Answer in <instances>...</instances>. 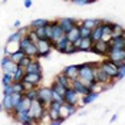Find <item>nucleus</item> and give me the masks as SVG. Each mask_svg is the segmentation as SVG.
<instances>
[{"mask_svg": "<svg viewBox=\"0 0 125 125\" xmlns=\"http://www.w3.org/2000/svg\"><path fill=\"white\" fill-rule=\"evenodd\" d=\"M95 65H96V62H86L79 65V78L78 79L86 86H89L95 81Z\"/></svg>", "mask_w": 125, "mask_h": 125, "instance_id": "1", "label": "nucleus"}, {"mask_svg": "<svg viewBox=\"0 0 125 125\" xmlns=\"http://www.w3.org/2000/svg\"><path fill=\"white\" fill-rule=\"evenodd\" d=\"M27 114H29V116L38 124L39 121H42L45 116H48V108H46L39 99H33L30 108H29V111H27Z\"/></svg>", "mask_w": 125, "mask_h": 125, "instance_id": "2", "label": "nucleus"}, {"mask_svg": "<svg viewBox=\"0 0 125 125\" xmlns=\"http://www.w3.org/2000/svg\"><path fill=\"white\" fill-rule=\"evenodd\" d=\"M36 46H38V56L36 59L40 58H49L50 52L53 49V43L50 39H39L36 42Z\"/></svg>", "mask_w": 125, "mask_h": 125, "instance_id": "3", "label": "nucleus"}, {"mask_svg": "<svg viewBox=\"0 0 125 125\" xmlns=\"http://www.w3.org/2000/svg\"><path fill=\"white\" fill-rule=\"evenodd\" d=\"M109 49H111V45H109L108 40H96V42L92 43L91 52L96 53V55H101V56H106Z\"/></svg>", "mask_w": 125, "mask_h": 125, "instance_id": "4", "label": "nucleus"}, {"mask_svg": "<svg viewBox=\"0 0 125 125\" xmlns=\"http://www.w3.org/2000/svg\"><path fill=\"white\" fill-rule=\"evenodd\" d=\"M38 99L48 106L50 102H52V88L50 86H38Z\"/></svg>", "mask_w": 125, "mask_h": 125, "instance_id": "5", "label": "nucleus"}, {"mask_svg": "<svg viewBox=\"0 0 125 125\" xmlns=\"http://www.w3.org/2000/svg\"><path fill=\"white\" fill-rule=\"evenodd\" d=\"M12 115V118L16 121V122H19V124H23V125H33L36 124L30 116H29V114L27 111H17V112H13L10 114Z\"/></svg>", "mask_w": 125, "mask_h": 125, "instance_id": "6", "label": "nucleus"}, {"mask_svg": "<svg viewBox=\"0 0 125 125\" xmlns=\"http://www.w3.org/2000/svg\"><path fill=\"white\" fill-rule=\"evenodd\" d=\"M58 23H59V26L62 27L63 32L68 33L73 26H79L81 25V20L73 19V17H61V19H58Z\"/></svg>", "mask_w": 125, "mask_h": 125, "instance_id": "7", "label": "nucleus"}, {"mask_svg": "<svg viewBox=\"0 0 125 125\" xmlns=\"http://www.w3.org/2000/svg\"><path fill=\"white\" fill-rule=\"evenodd\" d=\"M95 81L99 82V83H109V82H114L112 78L101 68L99 65H98V62L95 65ZM114 83H115V82H114Z\"/></svg>", "mask_w": 125, "mask_h": 125, "instance_id": "8", "label": "nucleus"}, {"mask_svg": "<svg viewBox=\"0 0 125 125\" xmlns=\"http://www.w3.org/2000/svg\"><path fill=\"white\" fill-rule=\"evenodd\" d=\"M98 65H99L101 68H102V69H104L108 75L112 78V81H114V78H115V75H116V71H118V66L115 65V62H112L111 59H108V58H106L105 61L99 62Z\"/></svg>", "mask_w": 125, "mask_h": 125, "instance_id": "9", "label": "nucleus"}, {"mask_svg": "<svg viewBox=\"0 0 125 125\" xmlns=\"http://www.w3.org/2000/svg\"><path fill=\"white\" fill-rule=\"evenodd\" d=\"M63 98H65V102L69 104V105H78L79 104V99L82 96L76 92L73 88H68L66 92H65V95H63Z\"/></svg>", "mask_w": 125, "mask_h": 125, "instance_id": "10", "label": "nucleus"}, {"mask_svg": "<svg viewBox=\"0 0 125 125\" xmlns=\"http://www.w3.org/2000/svg\"><path fill=\"white\" fill-rule=\"evenodd\" d=\"M108 59H111L112 62H124L125 59V49H118V48H111L108 55Z\"/></svg>", "mask_w": 125, "mask_h": 125, "instance_id": "11", "label": "nucleus"}, {"mask_svg": "<svg viewBox=\"0 0 125 125\" xmlns=\"http://www.w3.org/2000/svg\"><path fill=\"white\" fill-rule=\"evenodd\" d=\"M50 25H52V43L58 42L59 39H62L65 36V32L62 30V27L59 26L58 20H50Z\"/></svg>", "mask_w": 125, "mask_h": 125, "instance_id": "12", "label": "nucleus"}, {"mask_svg": "<svg viewBox=\"0 0 125 125\" xmlns=\"http://www.w3.org/2000/svg\"><path fill=\"white\" fill-rule=\"evenodd\" d=\"M62 72L68 76L71 81H75V79L79 78V65H69V66H65Z\"/></svg>", "mask_w": 125, "mask_h": 125, "instance_id": "13", "label": "nucleus"}, {"mask_svg": "<svg viewBox=\"0 0 125 125\" xmlns=\"http://www.w3.org/2000/svg\"><path fill=\"white\" fill-rule=\"evenodd\" d=\"M25 72L26 73H43V68L39 62V59H33L25 68Z\"/></svg>", "mask_w": 125, "mask_h": 125, "instance_id": "14", "label": "nucleus"}, {"mask_svg": "<svg viewBox=\"0 0 125 125\" xmlns=\"http://www.w3.org/2000/svg\"><path fill=\"white\" fill-rule=\"evenodd\" d=\"M72 88L75 89L76 92L81 95V96H85V95H88L89 92H91V89H89V86H86V85H83L79 79H75V81H72Z\"/></svg>", "mask_w": 125, "mask_h": 125, "instance_id": "15", "label": "nucleus"}, {"mask_svg": "<svg viewBox=\"0 0 125 125\" xmlns=\"http://www.w3.org/2000/svg\"><path fill=\"white\" fill-rule=\"evenodd\" d=\"M23 81H29V82H32L35 86H39V85L42 83V81H43V75H42V73H25Z\"/></svg>", "mask_w": 125, "mask_h": 125, "instance_id": "16", "label": "nucleus"}, {"mask_svg": "<svg viewBox=\"0 0 125 125\" xmlns=\"http://www.w3.org/2000/svg\"><path fill=\"white\" fill-rule=\"evenodd\" d=\"M92 43H94V40L91 38H82L81 42H79V45H78V50L79 52H91Z\"/></svg>", "mask_w": 125, "mask_h": 125, "instance_id": "17", "label": "nucleus"}, {"mask_svg": "<svg viewBox=\"0 0 125 125\" xmlns=\"http://www.w3.org/2000/svg\"><path fill=\"white\" fill-rule=\"evenodd\" d=\"M65 36H66V39L71 42V43H73L75 40H78V39L81 38V33H79V26H73L68 33H65Z\"/></svg>", "mask_w": 125, "mask_h": 125, "instance_id": "18", "label": "nucleus"}, {"mask_svg": "<svg viewBox=\"0 0 125 125\" xmlns=\"http://www.w3.org/2000/svg\"><path fill=\"white\" fill-rule=\"evenodd\" d=\"M26 32H27V29H25V27H19L16 32H13L12 35L7 38V42H19V40L22 39V36L26 35Z\"/></svg>", "mask_w": 125, "mask_h": 125, "instance_id": "19", "label": "nucleus"}, {"mask_svg": "<svg viewBox=\"0 0 125 125\" xmlns=\"http://www.w3.org/2000/svg\"><path fill=\"white\" fill-rule=\"evenodd\" d=\"M55 81H56V82H59L61 85H63L65 88H72V81L65 75L63 72H61V73H58V75L55 76Z\"/></svg>", "mask_w": 125, "mask_h": 125, "instance_id": "20", "label": "nucleus"}, {"mask_svg": "<svg viewBox=\"0 0 125 125\" xmlns=\"http://www.w3.org/2000/svg\"><path fill=\"white\" fill-rule=\"evenodd\" d=\"M23 52H25L26 55H29V56H32V58L36 59V56H38V46H36V43L35 42L29 43L25 49H23Z\"/></svg>", "mask_w": 125, "mask_h": 125, "instance_id": "21", "label": "nucleus"}, {"mask_svg": "<svg viewBox=\"0 0 125 125\" xmlns=\"http://www.w3.org/2000/svg\"><path fill=\"white\" fill-rule=\"evenodd\" d=\"M68 43H69V40L66 39V36H63L62 39H59L58 42L53 43V49L58 50V52H61V53H63V50H65V48H66Z\"/></svg>", "mask_w": 125, "mask_h": 125, "instance_id": "22", "label": "nucleus"}, {"mask_svg": "<svg viewBox=\"0 0 125 125\" xmlns=\"http://www.w3.org/2000/svg\"><path fill=\"white\" fill-rule=\"evenodd\" d=\"M102 23V19H83V20H81V25L86 26L89 29H94L95 26H98Z\"/></svg>", "mask_w": 125, "mask_h": 125, "instance_id": "23", "label": "nucleus"}, {"mask_svg": "<svg viewBox=\"0 0 125 125\" xmlns=\"http://www.w3.org/2000/svg\"><path fill=\"white\" fill-rule=\"evenodd\" d=\"M1 104H3V108H4V111L6 112H12L13 109V104H12V96L10 95H3V101H1Z\"/></svg>", "mask_w": 125, "mask_h": 125, "instance_id": "24", "label": "nucleus"}, {"mask_svg": "<svg viewBox=\"0 0 125 125\" xmlns=\"http://www.w3.org/2000/svg\"><path fill=\"white\" fill-rule=\"evenodd\" d=\"M17 63L16 62H13V61H10V62L7 63V65H4L3 68H1V71H3V73H14L16 72V69H17Z\"/></svg>", "mask_w": 125, "mask_h": 125, "instance_id": "25", "label": "nucleus"}, {"mask_svg": "<svg viewBox=\"0 0 125 125\" xmlns=\"http://www.w3.org/2000/svg\"><path fill=\"white\" fill-rule=\"evenodd\" d=\"M98 95L99 94H96V92H94V91H91L88 95H85V96H82V104L83 105H89V104H92L94 101L98 98Z\"/></svg>", "mask_w": 125, "mask_h": 125, "instance_id": "26", "label": "nucleus"}, {"mask_svg": "<svg viewBox=\"0 0 125 125\" xmlns=\"http://www.w3.org/2000/svg\"><path fill=\"white\" fill-rule=\"evenodd\" d=\"M25 55H26V53H25L22 49H17V50H14L13 53H10L9 56H10V59H12L13 62H16L17 65H19V62L22 61V58H23Z\"/></svg>", "mask_w": 125, "mask_h": 125, "instance_id": "27", "label": "nucleus"}, {"mask_svg": "<svg viewBox=\"0 0 125 125\" xmlns=\"http://www.w3.org/2000/svg\"><path fill=\"white\" fill-rule=\"evenodd\" d=\"M101 38H102V27H101V25H98L92 29L91 39H92L94 42H96V40H101Z\"/></svg>", "mask_w": 125, "mask_h": 125, "instance_id": "28", "label": "nucleus"}, {"mask_svg": "<svg viewBox=\"0 0 125 125\" xmlns=\"http://www.w3.org/2000/svg\"><path fill=\"white\" fill-rule=\"evenodd\" d=\"M25 68L23 66H17L16 72L13 73V82H19V81H23V76H25Z\"/></svg>", "mask_w": 125, "mask_h": 125, "instance_id": "29", "label": "nucleus"}, {"mask_svg": "<svg viewBox=\"0 0 125 125\" xmlns=\"http://www.w3.org/2000/svg\"><path fill=\"white\" fill-rule=\"evenodd\" d=\"M50 88H52V91H55V92H58L59 95H65V92H66V89L68 88H65L63 85H61L59 82H56V81H53V83L50 85Z\"/></svg>", "mask_w": 125, "mask_h": 125, "instance_id": "30", "label": "nucleus"}, {"mask_svg": "<svg viewBox=\"0 0 125 125\" xmlns=\"http://www.w3.org/2000/svg\"><path fill=\"white\" fill-rule=\"evenodd\" d=\"M124 78H125V63L122 62L118 66V71H116V75L114 78V82H118V81H121V79H124Z\"/></svg>", "mask_w": 125, "mask_h": 125, "instance_id": "31", "label": "nucleus"}, {"mask_svg": "<svg viewBox=\"0 0 125 125\" xmlns=\"http://www.w3.org/2000/svg\"><path fill=\"white\" fill-rule=\"evenodd\" d=\"M49 22L50 20H48V19H35V20H32L30 27L32 29H36V27H42V26H48Z\"/></svg>", "mask_w": 125, "mask_h": 125, "instance_id": "32", "label": "nucleus"}, {"mask_svg": "<svg viewBox=\"0 0 125 125\" xmlns=\"http://www.w3.org/2000/svg\"><path fill=\"white\" fill-rule=\"evenodd\" d=\"M124 35H125V29L122 26H119V25L114 26V32L111 35V38H118V36H124Z\"/></svg>", "mask_w": 125, "mask_h": 125, "instance_id": "33", "label": "nucleus"}, {"mask_svg": "<svg viewBox=\"0 0 125 125\" xmlns=\"http://www.w3.org/2000/svg\"><path fill=\"white\" fill-rule=\"evenodd\" d=\"M25 96H27L29 99H38V86L32 88V89H27L25 91Z\"/></svg>", "mask_w": 125, "mask_h": 125, "instance_id": "34", "label": "nucleus"}, {"mask_svg": "<svg viewBox=\"0 0 125 125\" xmlns=\"http://www.w3.org/2000/svg\"><path fill=\"white\" fill-rule=\"evenodd\" d=\"M79 33H81V38H91L92 29H89L83 25H79Z\"/></svg>", "mask_w": 125, "mask_h": 125, "instance_id": "35", "label": "nucleus"}, {"mask_svg": "<svg viewBox=\"0 0 125 125\" xmlns=\"http://www.w3.org/2000/svg\"><path fill=\"white\" fill-rule=\"evenodd\" d=\"M78 52H79L78 48H76L73 43H71V42L66 45V48H65V50H63V53H65V55H73V53H78Z\"/></svg>", "mask_w": 125, "mask_h": 125, "instance_id": "36", "label": "nucleus"}, {"mask_svg": "<svg viewBox=\"0 0 125 125\" xmlns=\"http://www.w3.org/2000/svg\"><path fill=\"white\" fill-rule=\"evenodd\" d=\"M13 91L14 92H19V94H23L25 95V86H23V82L19 81V82H13Z\"/></svg>", "mask_w": 125, "mask_h": 125, "instance_id": "37", "label": "nucleus"}, {"mask_svg": "<svg viewBox=\"0 0 125 125\" xmlns=\"http://www.w3.org/2000/svg\"><path fill=\"white\" fill-rule=\"evenodd\" d=\"M33 30L36 32V35H38L39 39H48V36H46V26L36 27V29H33Z\"/></svg>", "mask_w": 125, "mask_h": 125, "instance_id": "38", "label": "nucleus"}, {"mask_svg": "<svg viewBox=\"0 0 125 125\" xmlns=\"http://www.w3.org/2000/svg\"><path fill=\"white\" fill-rule=\"evenodd\" d=\"M10 96H12V104H13V108H14V106H16V105H17V104L22 101V98H23V94H19V92H13Z\"/></svg>", "mask_w": 125, "mask_h": 125, "instance_id": "39", "label": "nucleus"}, {"mask_svg": "<svg viewBox=\"0 0 125 125\" xmlns=\"http://www.w3.org/2000/svg\"><path fill=\"white\" fill-rule=\"evenodd\" d=\"M13 83V75L12 73H3V78H1V85H10Z\"/></svg>", "mask_w": 125, "mask_h": 125, "instance_id": "40", "label": "nucleus"}, {"mask_svg": "<svg viewBox=\"0 0 125 125\" xmlns=\"http://www.w3.org/2000/svg\"><path fill=\"white\" fill-rule=\"evenodd\" d=\"M33 59H35V58H32V56H29V55H25V56L22 58V61L19 62V66H23V68H26V66L32 62Z\"/></svg>", "mask_w": 125, "mask_h": 125, "instance_id": "41", "label": "nucleus"}, {"mask_svg": "<svg viewBox=\"0 0 125 125\" xmlns=\"http://www.w3.org/2000/svg\"><path fill=\"white\" fill-rule=\"evenodd\" d=\"M66 105H68V116H72L78 112V105H69V104H66Z\"/></svg>", "mask_w": 125, "mask_h": 125, "instance_id": "42", "label": "nucleus"}, {"mask_svg": "<svg viewBox=\"0 0 125 125\" xmlns=\"http://www.w3.org/2000/svg\"><path fill=\"white\" fill-rule=\"evenodd\" d=\"M52 101H56V102H61V104H63V102H65V98H63L62 95H59L58 92L52 91Z\"/></svg>", "mask_w": 125, "mask_h": 125, "instance_id": "43", "label": "nucleus"}, {"mask_svg": "<svg viewBox=\"0 0 125 125\" xmlns=\"http://www.w3.org/2000/svg\"><path fill=\"white\" fill-rule=\"evenodd\" d=\"M13 92V85L10 83V85H4L3 86V95H12Z\"/></svg>", "mask_w": 125, "mask_h": 125, "instance_id": "44", "label": "nucleus"}, {"mask_svg": "<svg viewBox=\"0 0 125 125\" xmlns=\"http://www.w3.org/2000/svg\"><path fill=\"white\" fill-rule=\"evenodd\" d=\"M72 3H75L76 6H85L89 3H94V0H71Z\"/></svg>", "mask_w": 125, "mask_h": 125, "instance_id": "45", "label": "nucleus"}, {"mask_svg": "<svg viewBox=\"0 0 125 125\" xmlns=\"http://www.w3.org/2000/svg\"><path fill=\"white\" fill-rule=\"evenodd\" d=\"M10 61H12V59H10V56H9V55H4L3 58H0V66L3 68L4 65H7V63L10 62Z\"/></svg>", "mask_w": 125, "mask_h": 125, "instance_id": "46", "label": "nucleus"}, {"mask_svg": "<svg viewBox=\"0 0 125 125\" xmlns=\"http://www.w3.org/2000/svg\"><path fill=\"white\" fill-rule=\"evenodd\" d=\"M65 122V118H62V116H59V118H55V119H50V124L52 125H61Z\"/></svg>", "mask_w": 125, "mask_h": 125, "instance_id": "47", "label": "nucleus"}, {"mask_svg": "<svg viewBox=\"0 0 125 125\" xmlns=\"http://www.w3.org/2000/svg\"><path fill=\"white\" fill-rule=\"evenodd\" d=\"M22 82H23L25 91H27V89H32V88H35V85H33L32 82H29V81H22Z\"/></svg>", "mask_w": 125, "mask_h": 125, "instance_id": "48", "label": "nucleus"}, {"mask_svg": "<svg viewBox=\"0 0 125 125\" xmlns=\"http://www.w3.org/2000/svg\"><path fill=\"white\" fill-rule=\"evenodd\" d=\"M32 4H33V1H32V0H23V6H25L26 9H30V7H32Z\"/></svg>", "mask_w": 125, "mask_h": 125, "instance_id": "49", "label": "nucleus"}, {"mask_svg": "<svg viewBox=\"0 0 125 125\" xmlns=\"http://www.w3.org/2000/svg\"><path fill=\"white\" fill-rule=\"evenodd\" d=\"M116 119H118V115L115 114V115H112V118H111V121H109V122H111V124H115V122H116Z\"/></svg>", "mask_w": 125, "mask_h": 125, "instance_id": "50", "label": "nucleus"}, {"mask_svg": "<svg viewBox=\"0 0 125 125\" xmlns=\"http://www.w3.org/2000/svg\"><path fill=\"white\" fill-rule=\"evenodd\" d=\"M13 26H14V27H20V26H22V23H20V20H16V22L13 23Z\"/></svg>", "mask_w": 125, "mask_h": 125, "instance_id": "51", "label": "nucleus"}, {"mask_svg": "<svg viewBox=\"0 0 125 125\" xmlns=\"http://www.w3.org/2000/svg\"><path fill=\"white\" fill-rule=\"evenodd\" d=\"M1 111H4V108H3V104L0 102V112H1Z\"/></svg>", "mask_w": 125, "mask_h": 125, "instance_id": "52", "label": "nucleus"}, {"mask_svg": "<svg viewBox=\"0 0 125 125\" xmlns=\"http://www.w3.org/2000/svg\"><path fill=\"white\" fill-rule=\"evenodd\" d=\"M7 1H9V0H3V3H7Z\"/></svg>", "mask_w": 125, "mask_h": 125, "instance_id": "53", "label": "nucleus"}, {"mask_svg": "<svg viewBox=\"0 0 125 125\" xmlns=\"http://www.w3.org/2000/svg\"><path fill=\"white\" fill-rule=\"evenodd\" d=\"M122 39H124V43H125V35H124V36H122Z\"/></svg>", "mask_w": 125, "mask_h": 125, "instance_id": "54", "label": "nucleus"}, {"mask_svg": "<svg viewBox=\"0 0 125 125\" xmlns=\"http://www.w3.org/2000/svg\"><path fill=\"white\" fill-rule=\"evenodd\" d=\"M0 53H1V50H0Z\"/></svg>", "mask_w": 125, "mask_h": 125, "instance_id": "55", "label": "nucleus"}]
</instances>
